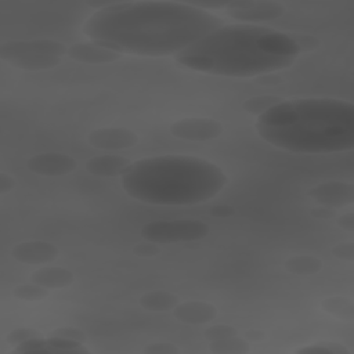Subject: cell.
Returning a JSON list of instances; mask_svg holds the SVG:
<instances>
[{"instance_id":"9a60e30c","label":"cell","mask_w":354,"mask_h":354,"mask_svg":"<svg viewBox=\"0 0 354 354\" xmlns=\"http://www.w3.org/2000/svg\"><path fill=\"white\" fill-rule=\"evenodd\" d=\"M130 165V159L120 155H98L86 162V170L98 177H116L123 176Z\"/></svg>"},{"instance_id":"836d02e7","label":"cell","mask_w":354,"mask_h":354,"mask_svg":"<svg viewBox=\"0 0 354 354\" xmlns=\"http://www.w3.org/2000/svg\"><path fill=\"white\" fill-rule=\"evenodd\" d=\"M337 225L348 232H353L354 231V213L353 212H348V213H344L343 216H340L337 218Z\"/></svg>"},{"instance_id":"d4e9b609","label":"cell","mask_w":354,"mask_h":354,"mask_svg":"<svg viewBox=\"0 0 354 354\" xmlns=\"http://www.w3.org/2000/svg\"><path fill=\"white\" fill-rule=\"evenodd\" d=\"M39 336H41V333L39 330H36L33 328L21 326V328H15L11 332H8L6 336V340H7V343L17 346L25 340H29L32 337H39Z\"/></svg>"},{"instance_id":"7c38bea8","label":"cell","mask_w":354,"mask_h":354,"mask_svg":"<svg viewBox=\"0 0 354 354\" xmlns=\"http://www.w3.org/2000/svg\"><path fill=\"white\" fill-rule=\"evenodd\" d=\"M59 254L55 245L46 241H24L11 249V257L24 264H47Z\"/></svg>"},{"instance_id":"6da1fadb","label":"cell","mask_w":354,"mask_h":354,"mask_svg":"<svg viewBox=\"0 0 354 354\" xmlns=\"http://www.w3.org/2000/svg\"><path fill=\"white\" fill-rule=\"evenodd\" d=\"M220 26V17L188 1H115L95 11L83 32L120 54L162 57L177 55Z\"/></svg>"},{"instance_id":"e575fe53","label":"cell","mask_w":354,"mask_h":354,"mask_svg":"<svg viewBox=\"0 0 354 354\" xmlns=\"http://www.w3.org/2000/svg\"><path fill=\"white\" fill-rule=\"evenodd\" d=\"M235 213V209L230 205H217L210 209V214L214 217H230Z\"/></svg>"},{"instance_id":"f1b7e54d","label":"cell","mask_w":354,"mask_h":354,"mask_svg":"<svg viewBox=\"0 0 354 354\" xmlns=\"http://www.w3.org/2000/svg\"><path fill=\"white\" fill-rule=\"evenodd\" d=\"M332 254L344 261L354 260V242H342L332 248Z\"/></svg>"},{"instance_id":"7a4b0ae2","label":"cell","mask_w":354,"mask_h":354,"mask_svg":"<svg viewBox=\"0 0 354 354\" xmlns=\"http://www.w3.org/2000/svg\"><path fill=\"white\" fill-rule=\"evenodd\" d=\"M300 54L292 35L252 25H223L176 55L183 66L228 77H252L289 68Z\"/></svg>"},{"instance_id":"1f68e13d","label":"cell","mask_w":354,"mask_h":354,"mask_svg":"<svg viewBox=\"0 0 354 354\" xmlns=\"http://www.w3.org/2000/svg\"><path fill=\"white\" fill-rule=\"evenodd\" d=\"M188 3L196 8L212 11L216 8H225L228 1H188Z\"/></svg>"},{"instance_id":"3957f363","label":"cell","mask_w":354,"mask_h":354,"mask_svg":"<svg viewBox=\"0 0 354 354\" xmlns=\"http://www.w3.org/2000/svg\"><path fill=\"white\" fill-rule=\"evenodd\" d=\"M256 131L271 145L296 153L354 148V104L333 98L281 101L257 116Z\"/></svg>"},{"instance_id":"ba28073f","label":"cell","mask_w":354,"mask_h":354,"mask_svg":"<svg viewBox=\"0 0 354 354\" xmlns=\"http://www.w3.org/2000/svg\"><path fill=\"white\" fill-rule=\"evenodd\" d=\"M170 134L185 141H210L221 136L223 126L212 118H184L170 126Z\"/></svg>"},{"instance_id":"74e56055","label":"cell","mask_w":354,"mask_h":354,"mask_svg":"<svg viewBox=\"0 0 354 354\" xmlns=\"http://www.w3.org/2000/svg\"><path fill=\"white\" fill-rule=\"evenodd\" d=\"M245 337L249 342H260V340H263L266 337V335L261 330H248L245 333Z\"/></svg>"},{"instance_id":"4dcf8cb0","label":"cell","mask_w":354,"mask_h":354,"mask_svg":"<svg viewBox=\"0 0 354 354\" xmlns=\"http://www.w3.org/2000/svg\"><path fill=\"white\" fill-rule=\"evenodd\" d=\"M133 253L140 256V257H152L159 253V246L153 242L147 241L145 243H137L133 248Z\"/></svg>"},{"instance_id":"603a6c76","label":"cell","mask_w":354,"mask_h":354,"mask_svg":"<svg viewBox=\"0 0 354 354\" xmlns=\"http://www.w3.org/2000/svg\"><path fill=\"white\" fill-rule=\"evenodd\" d=\"M48 289L36 285V283H25V285H18L17 288H14L12 295L19 299V300H25V301H39L43 300L44 297H47Z\"/></svg>"},{"instance_id":"4fadbf2b","label":"cell","mask_w":354,"mask_h":354,"mask_svg":"<svg viewBox=\"0 0 354 354\" xmlns=\"http://www.w3.org/2000/svg\"><path fill=\"white\" fill-rule=\"evenodd\" d=\"M68 57L83 64H109L118 61L122 54L97 41H80L68 47Z\"/></svg>"},{"instance_id":"8fae6325","label":"cell","mask_w":354,"mask_h":354,"mask_svg":"<svg viewBox=\"0 0 354 354\" xmlns=\"http://www.w3.org/2000/svg\"><path fill=\"white\" fill-rule=\"evenodd\" d=\"M307 195L324 206L342 207L354 202V184L337 180L325 181L313 187Z\"/></svg>"},{"instance_id":"484cf974","label":"cell","mask_w":354,"mask_h":354,"mask_svg":"<svg viewBox=\"0 0 354 354\" xmlns=\"http://www.w3.org/2000/svg\"><path fill=\"white\" fill-rule=\"evenodd\" d=\"M236 335H238L236 328H234L231 325H223V324L213 325L205 330V337L209 342H216V340H221V339L236 336Z\"/></svg>"},{"instance_id":"cb8c5ba5","label":"cell","mask_w":354,"mask_h":354,"mask_svg":"<svg viewBox=\"0 0 354 354\" xmlns=\"http://www.w3.org/2000/svg\"><path fill=\"white\" fill-rule=\"evenodd\" d=\"M296 353L300 354H350V351L340 343L335 342H321L313 346H306L297 348Z\"/></svg>"},{"instance_id":"f546056e","label":"cell","mask_w":354,"mask_h":354,"mask_svg":"<svg viewBox=\"0 0 354 354\" xmlns=\"http://www.w3.org/2000/svg\"><path fill=\"white\" fill-rule=\"evenodd\" d=\"M147 354H178L180 350L173 343H151L144 347Z\"/></svg>"},{"instance_id":"d6a6232c","label":"cell","mask_w":354,"mask_h":354,"mask_svg":"<svg viewBox=\"0 0 354 354\" xmlns=\"http://www.w3.org/2000/svg\"><path fill=\"white\" fill-rule=\"evenodd\" d=\"M15 187V180L12 176L1 171L0 173V195H6Z\"/></svg>"},{"instance_id":"8992f818","label":"cell","mask_w":354,"mask_h":354,"mask_svg":"<svg viewBox=\"0 0 354 354\" xmlns=\"http://www.w3.org/2000/svg\"><path fill=\"white\" fill-rule=\"evenodd\" d=\"M209 225L199 220L181 218L151 221L141 228V236L153 243H174L199 241L209 235Z\"/></svg>"},{"instance_id":"83f0119b","label":"cell","mask_w":354,"mask_h":354,"mask_svg":"<svg viewBox=\"0 0 354 354\" xmlns=\"http://www.w3.org/2000/svg\"><path fill=\"white\" fill-rule=\"evenodd\" d=\"M295 41L297 43L299 46V50L300 53H304V51H313L315 48H318L321 46V41L315 37V36H311V35H303V33H299V35H292Z\"/></svg>"},{"instance_id":"4316f807","label":"cell","mask_w":354,"mask_h":354,"mask_svg":"<svg viewBox=\"0 0 354 354\" xmlns=\"http://www.w3.org/2000/svg\"><path fill=\"white\" fill-rule=\"evenodd\" d=\"M51 336H58V337H64V339H69V340H76L80 343H84L87 340L86 333L75 326H61L57 328L51 332Z\"/></svg>"},{"instance_id":"2e32d148","label":"cell","mask_w":354,"mask_h":354,"mask_svg":"<svg viewBox=\"0 0 354 354\" xmlns=\"http://www.w3.org/2000/svg\"><path fill=\"white\" fill-rule=\"evenodd\" d=\"M75 277L64 267H41L32 272L30 282L46 289H62L72 285Z\"/></svg>"},{"instance_id":"52a82bcc","label":"cell","mask_w":354,"mask_h":354,"mask_svg":"<svg viewBox=\"0 0 354 354\" xmlns=\"http://www.w3.org/2000/svg\"><path fill=\"white\" fill-rule=\"evenodd\" d=\"M225 12L232 19L241 22H267L281 18L286 7L279 1L271 0H234L225 6Z\"/></svg>"},{"instance_id":"44dd1931","label":"cell","mask_w":354,"mask_h":354,"mask_svg":"<svg viewBox=\"0 0 354 354\" xmlns=\"http://www.w3.org/2000/svg\"><path fill=\"white\" fill-rule=\"evenodd\" d=\"M210 351L214 354H245L249 351V342L238 336L210 342Z\"/></svg>"},{"instance_id":"8d00e7d4","label":"cell","mask_w":354,"mask_h":354,"mask_svg":"<svg viewBox=\"0 0 354 354\" xmlns=\"http://www.w3.org/2000/svg\"><path fill=\"white\" fill-rule=\"evenodd\" d=\"M259 83L261 84H277L281 82L279 76H274L271 73H266V75H261V76H257L256 79Z\"/></svg>"},{"instance_id":"9c48e42d","label":"cell","mask_w":354,"mask_h":354,"mask_svg":"<svg viewBox=\"0 0 354 354\" xmlns=\"http://www.w3.org/2000/svg\"><path fill=\"white\" fill-rule=\"evenodd\" d=\"M26 167L29 171L39 176L59 177L72 173L76 169V160L66 153L46 152L29 158Z\"/></svg>"},{"instance_id":"ac0fdd59","label":"cell","mask_w":354,"mask_h":354,"mask_svg":"<svg viewBox=\"0 0 354 354\" xmlns=\"http://www.w3.org/2000/svg\"><path fill=\"white\" fill-rule=\"evenodd\" d=\"M285 270L295 275L308 277L322 270V260L311 254H296L285 261Z\"/></svg>"},{"instance_id":"5bb4252c","label":"cell","mask_w":354,"mask_h":354,"mask_svg":"<svg viewBox=\"0 0 354 354\" xmlns=\"http://www.w3.org/2000/svg\"><path fill=\"white\" fill-rule=\"evenodd\" d=\"M173 315L177 321L188 325H202L213 321L217 315V308L207 301H184L173 308Z\"/></svg>"},{"instance_id":"d6986e66","label":"cell","mask_w":354,"mask_h":354,"mask_svg":"<svg viewBox=\"0 0 354 354\" xmlns=\"http://www.w3.org/2000/svg\"><path fill=\"white\" fill-rule=\"evenodd\" d=\"M321 307L325 313L342 321H346V322L354 321V303L348 297H344V296L326 297L321 301Z\"/></svg>"},{"instance_id":"ffe728a7","label":"cell","mask_w":354,"mask_h":354,"mask_svg":"<svg viewBox=\"0 0 354 354\" xmlns=\"http://www.w3.org/2000/svg\"><path fill=\"white\" fill-rule=\"evenodd\" d=\"M43 351L57 353V354H88V348L83 346V343L76 340H69L58 336H51L44 339ZM41 351V353H43Z\"/></svg>"},{"instance_id":"277c9868","label":"cell","mask_w":354,"mask_h":354,"mask_svg":"<svg viewBox=\"0 0 354 354\" xmlns=\"http://www.w3.org/2000/svg\"><path fill=\"white\" fill-rule=\"evenodd\" d=\"M227 183V174L217 165L188 155L142 158L133 162L122 176V187L129 196L160 206L206 202Z\"/></svg>"},{"instance_id":"7402d4cb","label":"cell","mask_w":354,"mask_h":354,"mask_svg":"<svg viewBox=\"0 0 354 354\" xmlns=\"http://www.w3.org/2000/svg\"><path fill=\"white\" fill-rule=\"evenodd\" d=\"M281 101H282V98L278 95L263 94V95H256V97H250V98L245 100L242 102V108H243V111H246L250 115L260 116L264 112H267L268 109H271L272 106H275L277 104H279Z\"/></svg>"},{"instance_id":"5b68a950","label":"cell","mask_w":354,"mask_h":354,"mask_svg":"<svg viewBox=\"0 0 354 354\" xmlns=\"http://www.w3.org/2000/svg\"><path fill=\"white\" fill-rule=\"evenodd\" d=\"M65 44L51 39L10 40L0 46V58L24 71H44L59 65Z\"/></svg>"},{"instance_id":"30bf717a","label":"cell","mask_w":354,"mask_h":354,"mask_svg":"<svg viewBox=\"0 0 354 354\" xmlns=\"http://www.w3.org/2000/svg\"><path fill=\"white\" fill-rule=\"evenodd\" d=\"M87 141L98 149L118 151L134 147L138 142V136L127 127H101L90 131Z\"/></svg>"},{"instance_id":"e0dca14e","label":"cell","mask_w":354,"mask_h":354,"mask_svg":"<svg viewBox=\"0 0 354 354\" xmlns=\"http://www.w3.org/2000/svg\"><path fill=\"white\" fill-rule=\"evenodd\" d=\"M178 304V296L166 290H151L140 297V306L148 311H169Z\"/></svg>"},{"instance_id":"d590c367","label":"cell","mask_w":354,"mask_h":354,"mask_svg":"<svg viewBox=\"0 0 354 354\" xmlns=\"http://www.w3.org/2000/svg\"><path fill=\"white\" fill-rule=\"evenodd\" d=\"M311 216H314L315 218H332L335 216V210L332 207H314L310 210Z\"/></svg>"}]
</instances>
